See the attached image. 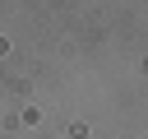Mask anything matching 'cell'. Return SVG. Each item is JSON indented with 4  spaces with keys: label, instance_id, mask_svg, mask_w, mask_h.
Listing matches in <instances>:
<instances>
[]
</instances>
